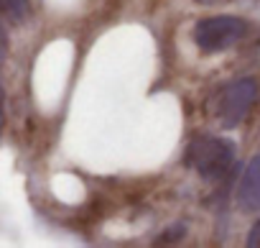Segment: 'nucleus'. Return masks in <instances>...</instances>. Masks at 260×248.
<instances>
[{"instance_id":"nucleus-1","label":"nucleus","mask_w":260,"mask_h":248,"mask_svg":"<svg viewBox=\"0 0 260 248\" xmlns=\"http://www.w3.org/2000/svg\"><path fill=\"white\" fill-rule=\"evenodd\" d=\"M235 161V144L219 136H197L186 149V164L207 182H219Z\"/></svg>"},{"instance_id":"nucleus-2","label":"nucleus","mask_w":260,"mask_h":248,"mask_svg":"<svg viewBox=\"0 0 260 248\" xmlns=\"http://www.w3.org/2000/svg\"><path fill=\"white\" fill-rule=\"evenodd\" d=\"M247 21L237 16H212L194 26V44L204 54H219L237 46L247 36Z\"/></svg>"},{"instance_id":"nucleus-3","label":"nucleus","mask_w":260,"mask_h":248,"mask_svg":"<svg viewBox=\"0 0 260 248\" xmlns=\"http://www.w3.org/2000/svg\"><path fill=\"white\" fill-rule=\"evenodd\" d=\"M260 97V85L252 77H240L230 85H224L217 95V105H214V115L219 118V123L224 128H237L240 123L250 115V110L255 107Z\"/></svg>"},{"instance_id":"nucleus-4","label":"nucleus","mask_w":260,"mask_h":248,"mask_svg":"<svg viewBox=\"0 0 260 248\" xmlns=\"http://www.w3.org/2000/svg\"><path fill=\"white\" fill-rule=\"evenodd\" d=\"M237 205L245 212L260 210V154L252 156L242 172V179L237 187Z\"/></svg>"},{"instance_id":"nucleus-5","label":"nucleus","mask_w":260,"mask_h":248,"mask_svg":"<svg viewBox=\"0 0 260 248\" xmlns=\"http://www.w3.org/2000/svg\"><path fill=\"white\" fill-rule=\"evenodd\" d=\"M0 8H3L16 23H23L31 16V3L28 0H0Z\"/></svg>"},{"instance_id":"nucleus-6","label":"nucleus","mask_w":260,"mask_h":248,"mask_svg":"<svg viewBox=\"0 0 260 248\" xmlns=\"http://www.w3.org/2000/svg\"><path fill=\"white\" fill-rule=\"evenodd\" d=\"M247 245L250 248H260V220L250 228V235H247Z\"/></svg>"},{"instance_id":"nucleus-7","label":"nucleus","mask_w":260,"mask_h":248,"mask_svg":"<svg viewBox=\"0 0 260 248\" xmlns=\"http://www.w3.org/2000/svg\"><path fill=\"white\" fill-rule=\"evenodd\" d=\"M6 126V92L0 87V128Z\"/></svg>"},{"instance_id":"nucleus-8","label":"nucleus","mask_w":260,"mask_h":248,"mask_svg":"<svg viewBox=\"0 0 260 248\" xmlns=\"http://www.w3.org/2000/svg\"><path fill=\"white\" fill-rule=\"evenodd\" d=\"M6 44H8V39H6V31H3V26H0V51L6 54Z\"/></svg>"},{"instance_id":"nucleus-9","label":"nucleus","mask_w":260,"mask_h":248,"mask_svg":"<svg viewBox=\"0 0 260 248\" xmlns=\"http://www.w3.org/2000/svg\"><path fill=\"white\" fill-rule=\"evenodd\" d=\"M197 3H204V6H217V3H224V0H197Z\"/></svg>"}]
</instances>
